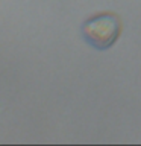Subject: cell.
<instances>
[{
    "label": "cell",
    "instance_id": "cell-1",
    "mask_svg": "<svg viewBox=\"0 0 141 146\" xmlns=\"http://www.w3.org/2000/svg\"><path fill=\"white\" fill-rule=\"evenodd\" d=\"M82 34L93 47L105 50L118 40L121 34V21L115 14H99L84 23Z\"/></svg>",
    "mask_w": 141,
    "mask_h": 146
}]
</instances>
